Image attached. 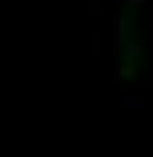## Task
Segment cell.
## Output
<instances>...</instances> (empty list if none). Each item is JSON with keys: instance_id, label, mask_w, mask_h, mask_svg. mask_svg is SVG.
<instances>
[{"instance_id": "6", "label": "cell", "mask_w": 153, "mask_h": 157, "mask_svg": "<svg viewBox=\"0 0 153 157\" xmlns=\"http://www.w3.org/2000/svg\"><path fill=\"white\" fill-rule=\"evenodd\" d=\"M150 46H153V36H150Z\"/></svg>"}, {"instance_id": "1", "label": "cell", "mask_w": 153, "mask_h": 157, "mask_svg": "<svg viewBox=\"0 0 153 157\" xmlns=\"http://www.w3.org/2000/svg\"><path fill=\"white\" fill-rule=\"evenodd\" d=\"M130 36H134L130 33V20L124 13H111V33H107V39H111V56L114 59L124 56V46H127Z\"/></svg>"}, {"instance_id": "5", "label": "cell", "mask_w": 153, "mask_h": 157, "mask_svg": "<svg viewBox=\"0 0 153 157\" xmlns=\"http://www.w3.org/2000/svg\"><path fill=\"white\" fill-rule=\"evenodd\" d=\"M124 3H127V7H144L147 0H124Z\"/></svg>"}, {"instance_id": "2", "label": "cell", "mask_w": 153, "mask_h": 157, "mask_svg": "<svg viewBox=\"0 0 153 157\" xmlns=\"http://www.w3.org/2000/svg\"><path fill=\"white\" fill-rule=\"evenodd\" d=\"M144 52H147V46L140 43V39H134V36L127 39V46H124V56H130V62H134V59H140Z\"/></svg>"}, {"instance_id": "3", "label": "cell", "mask_w": 153, "mask_h": 157, "mask_svg": "<svg viewBox=\"0 0 153 157\" xmlns=\"http://www.w3.org/2000/svg\"><path fill=\"white\" fill-rule=\"evenodd\" d=\"M121 108H140V111H144V108H147V98H140V95H130V92H124V95H121Z\"/></svg>"}, {"instance_id": "4", "label": "cell", "mask_w": 153, "mask_h": 157, "mask_svg": "<svg viewBox=\"0 0 153 157\" xmlns=\"http://www.w3.org/2000/svg\"><path fill=\"white\" fill-rule=\"evenodd\" d=\"M137 75V69L130 66V62H121V66H117V78H134Z\"/></svg>"}]
</instances>
